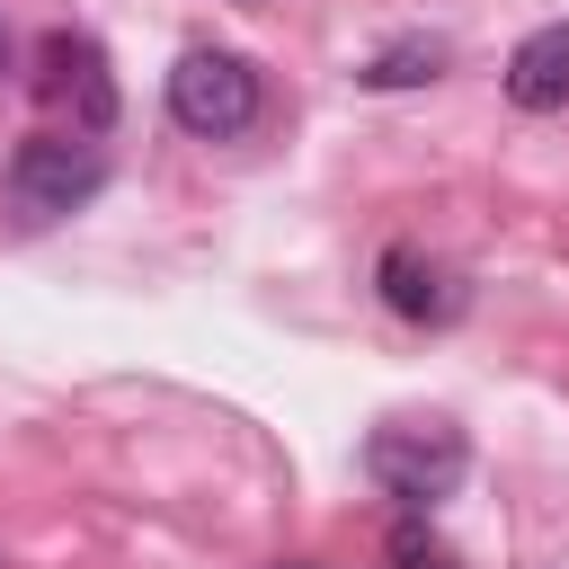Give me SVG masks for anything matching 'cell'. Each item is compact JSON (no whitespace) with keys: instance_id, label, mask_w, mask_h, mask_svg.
Returning a JSON list of instances; mask_svg holds the SVG:
<instances>
[{"instance_id":"cell-1","label":"cell","mask_w":569,"mask_h":569,"mask_svg":"<svg viewBox=\"0 0 569 569\" xmlns=\"http://www.w3.org/2000/svg\"><path fill=\"white\" fill-rule=\"evenodd\" d=\"M169 116H178L196 142H231V133L258 124V71H249L240 53L196 44V53H178V71H169Z\"/></svg>"},{"instance_id":"cell-7","label":"cell","mask_w":569,"mask_h":569,"mask_svg":"<svg viewBox=\"0 0 569 569\" xmlns=\"http://www.w3.org/2000/svg\"><path fill=\"white\" fill-rule=\"evenodd\" d=\"M436 71H445V44H436V36H400V44H382L356 80H365V89H418V80H436Z\"/></svg>"},{"instance_id":"cell-4","label":"cell","mask_w":569,"mask_h":569,"mask_svg":"<svg viewBox=\"0 0 569 569\" xmlns=\"http://www.w3.org/2000/svg\"><path fill=\"white\" fill-rule=\"evenodd\" d=\"M36 98H44L53 116H71V133H107V124H116V71H107V53H98L89 36H71V27H53V36L36 44Z\"/></svg>"},{"instance_id":"cell-2","label":"cell","mask_w":569,"mask_h":569,"mask_svg":"<svg viewBox=\"0 0 569 569\" xmlns=\"http://www.w3.org/2000/svg\"><path fill=\"white\" fill-rule=\"evenodd\" d=\"M365 471H373L391 498L436 507V498H453V489H462L471 445H462L453 427H373V436H365Z\"/></svg>"},{"instance_id":"cell-6","label":"cell","mask_w":569,"mask_h":569,"mask_svg":"<svg viewBox=\"0 0 569 569\" xmlns=\"http://www.w3.org/2000/svg\"><path fill=\"white\" fill-rule=\"evenodd\" d=\"M382 302H391L400 320H445V311H453V284H445L418 249H391V258H382Z\"/></svg>"},{"instance_id":"cell-5","label":"cell","mask_w":569,"mask_h":569,"mask_svg":"<svg viewBox=\"0 0 569 569\" xmlns=\"http://www.w3.org/2000/svg\"><path fill=\"white\" fill-rule=\"evenodd\" d=\"M507 98H516L525 116L569 107V18H560V27H533V36L507 53Z\"/></svg>"},{"instance_id":"cell-3","label":"cell","mask_w":569,"mask_h":569,"mask_svg":"<svg viewBox=\"0 0 569 569\" xmlns=\"http://www.w3.org/2000/svg\"><path fill=\"white\" fill-rule=\"evenodd\" d=\"M98 178H107L98 133H27V142H18V160H9V196H18V213H36V222H53V213L89 204V196H98Z\"/></svg>"},{"instance_id":"cell-8","label":"cell","mask_w":569,"mask_h":569,"mask_svg":"<svg viewBox=\"0 0 569 569\" xmlns=\"http://www.w3.org/2000/svg\"><path fill=\"white\" fill-rule=\"evenodd\" d=\"M0 71H9V27H0Z\"/></svg>"}]
</instances>
